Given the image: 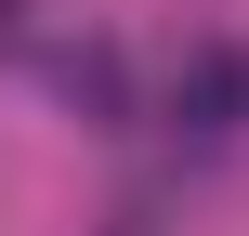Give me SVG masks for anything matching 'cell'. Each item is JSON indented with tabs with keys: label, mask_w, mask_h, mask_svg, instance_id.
Here are the masks:
<instances>
[]
</instances>
